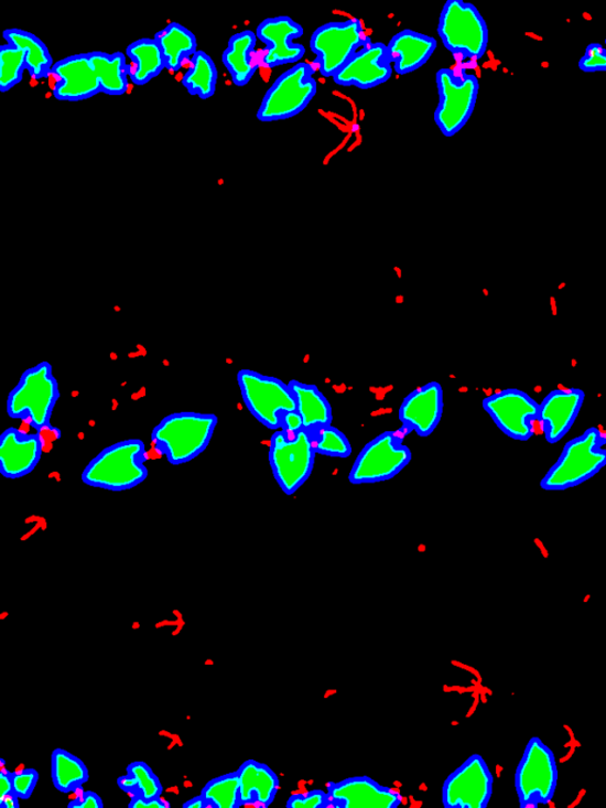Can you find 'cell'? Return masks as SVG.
Wrapping results in <instances>:
<instances>
[{
  "instance_id": "1",
  "label": "cell",
  "mask_w": 606,
  "mask_h": 808,
  "mask_svg": "<svg viewBox=\"0 0 606 808\" xmlns=\"http://www.w3.org/2000/svg\"><path fill=\"white\" fill-rule=\"evenodd\" d=\"M218 419L212 413L180 411L165 417L152 431L155 451L173 466L195 461L209 448Z\"/></svg>"
},
{
  "instance_id": "2",
  "label": "cell",
  "mask_w": 606,
  "mask_h": 808,
  "mask_svg": "<svg viewBox=\"0 0 606 808\" xmlns=\"http://www.w3.org/2000/svg\"><path fill=\"white\" fill-rule=\"evenodd\" d=\"M145 442L122 440L93 457L83 472V483L110 493L132 489L149 477Z\"/></svg>"
},
{
  "instance_id": "3",
  "label": "cell",
  "mask_w": 606,
  "mask_h": 808,
  "mask_svg": "<svg viewBox=\"0 0 606 808\" xmlns=\"http://www.w3.org/2000/svg\"><path fill=\"white\" fill-rule=\"evenodd\" d=\"M606 438L598 428H588L582 435L566 442L562 454L541 480L540 487L562 493L593 480L606 467Z\"/></svg>"
},
{
  "instance_id": "4",
  "label": "cell",
  "mask_w": 606,
  "mask_h": 808,
  "mask_svg": "<svg viewBox=\"0 0 606 808\" xmlns=\"http://www.w3.org/2000/svg\"><path fill=\"white\" fill-rule=\"evenodd\" d=\"M59 399V386L50 362L23 373L20 383L10 391L7 402L8 416L23 420L37 431L51 427L55 406Z\"/></svg>"
},
{
  "instance_id": "5",
  "label": "cell",
  "mask_w": 606,
  "mask_h": 808,
  "mask_svg": "<svg viewBox=\"0 0 606 808\" xmlns=\"http://www.w3.org/2000/svg\"><path fill=\"white\" fill-rule=\"evenodd\" d=\"M316 452L305 428L290 433L275 431L270 439L269 465L285 496H293L307 483L314 470Z\"/></svg>"
},
{
  "instance_id": "6",
  "label": "cell",
  "mask_w": 606,
  "mask_h": 808,
  "mask_svg": "<svg viewBox=\"0 0 606 808\" xmlns=\"http://www.w3.org/2000/svg\"><path fill=\"white\" fill-rule=\"evenodd\" d=\"M439 36L454 55L481 60L488 50L489 30L480 11L464 0H448L441 11Z\"/></svg>"
},
{
  "instance_id": "7",
  "label": "cell",
  "mask_w": 606,
  "mask_h": 808,
  "mask_svg": "<svg viewBox=\"0 0 606 808\" xmlns=\"http://www.w3.org/2000/svg\"><path fill=\"white\" fill-rule=\"evenodd\" d=\"M237 384L249 413L270 431L282 428V417L296 410L295 396L290 385L280 378L242 369Z\"/></svg>"
},
{
  "instance_id": "8",
  "label": "cell",
  "mask_w": 606,
  "mask_h": 808,
  "mask_svg": "<svg viewBox=\"0 0 606 808\" xmlns=\"http://www.w3.org/2000/svg\"><path fill=\"white\" fill-rule=\"evenodd\" d=\"M560 779L553 751L544 741L532 737L523 751L515 775L521 808L548 805L555 795Z\"/></svg>"
},
{
  "instance_id": "9",
  "label": "cell",
  "mask_w": 606,
  "mask_h": 808,
  "mask_svg": "<svg viewBox=\"0 0 606 808\" xmlns=\"http://www.w3.org/2000/svg\"><path fill=\"white\" fill-rule=\"evenodd\" d=\"M315 69L309 63H297L280 75L264 94L258 110L261 122H275L299 116L315 97Z\"/></svg>"
},
{
  "instance_id": "10",
  "label": "cell",
  "mask_w": 606,
  "mask_h": 808,
  "mask_svg": "<svg viewBox=\"0 0 606 808\" xmlns=\"http://www.w3.org/2000/svg\"><path fill=\"white\" fill-rule=\"evenodd\" d=\"M439 105L435 122L446 138L456 136L465 128L474 114L480 83L473 74H457L443 68L436 74Z\"/></svg>"
},
{
  "instance_id": "11",
  "label": "cell",
  "mask_w": 606,
  "mask_h": 808,
  "mask_svg": "<svg viewBox=\"0 0 606 808\" xmlns=\"http://www.w3.org/2000/svg\"><path fill=\"white\" fill-rule=\"evenodd\" d=\"M412 453L401 437L385 432L366 443L348 474L353 485H372L393 480L411 462Z\"/></svg>"
},
{
  "instance_id": "12",
  "label": "cell",
  "mask_w": 606,
  "mask_h": 808,
  "mask_svg": "<svg viewBox=\"0 0 606 808\" xmlns=\"http://www.w3.org/2000/svg\"><path fill=\"white\" fill-rule=\"evenodd\" d=\"M370 40L358 20L331 22L317 28L311 37V51L318 72L334 77Z\"/></svg>"
},
{
  "instance_id": "13",
  "label": "cell",
  "mask_w": 606,
  "mask_h": 808,
  "mask_svg": "<svg viewBox=\"0 0 606 808\" xmlns=\"http://www.w3.org/2000/svg\"><path fill=\"white\" fill-rule=\"evenodd\" d=\"M494 776L486 759L473 754L442 786L444 808H486L493 796Z\"/></svg>"
},
{
  "instance_id": "14",
  "label": "cell",
  "mask_w": 606,
  "mask_h": 808,
  "mask_svg": "<svg viewBox=\"0 0 606 808\" xmlns=\"http://www.w3.org/2000/svg\"><path fill=\"white\" fill-rule=\"evenodd\" d=\"M483 407L506 437L529 441L534 435L539 403L528 392L516 388L504 389L487 396Z\"/></svg>"
},
{
  "instance_id": "15",
  "label": "cell",
  "mask_w": 606,
  "mask_h": 808,
  "mask_svg": "<svg viewBox=\"0 0 606 808\" xmlns=\"http://www.w3.org/2000/svg\"><path fill=\"white\" fill-rule=\"evenodd\" d=\"M392 73L387 44L370 41L334 75L333 82L342 87L372 89L388 83Z\"/></svg>"
},
{
  "instance_id": "16",
  "label": "cell",
  "mask_w": 606,
  "mask_h": 808,
  "mask_svg": "<svg viewBox=\"0 0 606 808\" xmlns=\"http://www.w3.org/2000/svg\"><path fill=\"white\" fill-rule=\"evenodd\" d=\"M303 34L305 31L301 24L286 15L261 22L257 29V36L266 44L264 65L268 68H277L305 57L306 47L295 42Z\"/></svg>"
},
{
  "instance_id": "17",
  "label": "cell",
  "mask_w": 606,
  "mask_h": 808,
  "mask_svg": "<svg viewBox=\"0 0 606 808\" xmlns=\"http://www.w3.org/2000/svg\"><path fill=\"white\" fill-rule=\"evenodd\" d=\"M327 794L333 808H398L403 800L400 791L365 775L328 783Z\"/></svg>"
},
{
  "instance_id": "18",
  "label": "cell",
  "mask_w": 606,
  "mask_h": 808,
  "mask_svg": "<svg viewBox=\"0 0 606 808\" xmlns=\"http://www.w3.org/2000/svg\"><path fill=\"white\" fill-rule=\"evenodd\" d=\"M52 74L58 78L53 90L58 101H85L102 93L88 54H76L55 62Z\"/></svg>"
},
{
  "instance_id": "19",
  "label": "cell",
  "mask_w": 606,
  "mask_h": 808,
  "mask_svg": "<svg viewBox=\"0 0 606 808\" xmlns=\"http://www.w3.org/2000/svg\"><path fill=\"white\" fill-rule=\"evenodd\" d=\"M585 401V392L578 388L550 391L539 405L538 421L551 445L562 441L576 422Z\"/></svg>"
},
{
  "instance_id": "20",
  "label": "cell",
  "mask_w": 606,
  "mask_h": 808,
  "mask_svg": "<svg viewBox=\"0 0 606 808\" xmlns=\"http://www.w3.org/2000/svg\"><path fill=\"white\" fill-rule=\"evenodd\" d=\"M443 409L442 386L439 383H429L407 396L398 410V419L409 431L428 438L436 431Z\"/></svg>"
},
{
  "instance_id": "21",
  "label": "cell",
  "mask_w": 606,
  "mask_h": 808,
  "mask_svg": "<svg viewBox=\"0 0 606 808\" xmlns=\"http://www.w3.org/2000/svg\"><path fill=\"white\" fill-rule=\"evenodd\" d=\"M43 454L40 434H28L10 427L0 437V473L7 480H21L37 467Z\"/></svg>"
},
{
  "instance_id": "22",
  "label": "cell",
  "mask_w": 606,
  "mask_h": 808,
  "mask_svg": "<svg viewBox=\"0 0 606 808\" xmlns=\"http://www.w3.org/2000/svg\"><path fill=\"white\" fill-rule=\"evenodd\" d=\"M387 47L393 71L398 75H408L426 65L437 50V41L405 29L396 34Z\"/></svg>"
},
{
  "instance_id": "23",
  "label": "cell",
  "mask_w": 606,
  "mask_h": 808,
  "mask_svg": "<svg viewBox=\"0 0 606 808\" xmlns=\"http://www.w3.org/2000/svg\"><path fill=\"white\" fill-rule=\"evenodd\" d=\"M237 772L242 806L258 805L267 808L274 802L280 779L273 769L257 759H247Z\"/></svg>"
},
{
  "instance_id": "24",
  "label": "cell",
  "mask_w": 606,
  "mask_h": 808,
  "mask_svg": "<svg viewBox=\"0 0 606 808\" xmlns=\"http://www.w3.org/2000/svg\"><path fill=\"white\" fill-rule=\"evenodd\" d=\"M257 42V33L245 30L232 35L227 50L223 52V65L229 72L232 84L237 87H246L259 68L258 62L255 60Z\"/></svg>"
},
{
  "instance_id": "25",
  "label": "cell",
  "mask_w": 606,
  "mask_h": 808,
  "mask_svg": "<svg viewBox=\"0 0 606 808\" xmlns=\"http://www.w3.org/2000/svg\"><path fill=\"white\" fill-rule=\"evenodd\" d=\"M290 387L295 396L296 411L303 421V428L313 432L317 428L332 424V407L326 396L314 385L292 379Z\"/></svg>"
},
{
  "instance_id": "26",
  "label": "cell",
  "mask_w": 606,
  "mask_h": 808,
  "mask_svg": "<svg viewBox=\"0 0 606 808\" xmlns=\"http://www.w3.org/2000/svg\"><path fill=\"white\" fill-rule=\"evenodd\" d=\"M162 47L166 69L177 73L186 58H193L197 51V39L193 31L177 22H172L153 37Z\"/></svg>"
},
{
  "instance_id": "27",
  "label": "cell",
  "mask_w": 606,
  "mask_h": 808,
  "mask_svg": "<svg viewBox=\"0 0 606 808\" xmlns=\"http://www.w3.org/2000/svg\"><path fill=\"white\" fill-rule=\"evenodd\" d=\"M7 44L21 47L25 53L26 68L35 80H43L53 73L55 62L47 46L33 33L22 29H8L3 33Z\"/></svg>"
},
{
  "instance_id": "28",
  "label": "cell",
  "mask_w": 606,
  "mask_h": 808,
  "mask_svg": "<svg viewBox=\"0 0 606 808\" xmlns=\"http://www.w3.org/2000/svg\"><path fill=\"white\" fill-rule=\"evenodd\" d=\"M87 54L98 75L104 94L110 97H121L129 90V75L132 73L122 53L91 52Z\"/></svg>"
},
{
  "instance_id": "29",
  "label": "cell",
  "mask_w": 606,
  "mask_h": 808,
  "mask_svg": "<svg viewBox=\"0 0 606 808\" xmlns=\"http://www.w3.org/2000/svg\"><path fill=\"white\" fill-rule=\"evenodd\" d=\"M134 65L131 80L136 86H147L166 69L161 45L154 39H140L126 50Z\"/></svg>"
},
{
  "instance_id": "30",
  "label": "cell",
  "mask_w": 606,
  "mask_h": 808,
  "mask_svg": "<svg viewBox=\"0 0 606 808\" xmlns=\"http://www.w3.org/2000/svg\"><path fill=\"white\" fill-rule=\"evenodd\" d=\"M52 780L61 794L69 795L89 782V769L82 758L57 748L52 753Z\"/></svg>"
},
{
  "instance_id": "31",
  "label": "cell",
  "mask_w": 606,
  "mask_h": 808,
  "mask_svg": "<svg viewBox=\"0 0 606 808\" xmlns=\"http://www.w3.org/2000/svg\"><path fill=\"white\" fill-rule=\"evenodd\" d=\"M191 68L185 73L182 84L190 95L202 100L214 97L218 83V72L209 54L198 51L191 58Z\"/></svg>"
},
{
  "instance_id": "32",
  "label": "cell",
  "mask_w": 606,
  "mask_h": 808,
  "mask_svg": "<svg viewBox=\"0 0 606 808\" xmlns=\"http://www.w3.org/2000/svg\"><path fill=\"white\" fill-rule=\"evenodd\" d=\"M201 795L213 808L242 807L238 772L220 775L210 780L203 787Z\"/></svg>"
},
{
  "instance_id": "33",
  "label": "cell",
  "mask_w": 606,
  "mask_h": 808,
  "mask_svg": "<svg viewBox=\"0 0 606 808\" xmlns=\"http://www.w3.org/2000/svg\"><path fill=\"white\" fill-rule=\"evenodd\" d=\"M25 69L26 57L21 47L11 44L0 46V91L7 93L20 85Z\"/></svg>"
},
{
  "instance_id": "34",
  "label": "cell",
  "mask_w": 606,
  "mask_h": 808,
  "mask_svg": "<svg viewBox=\"0 0 606 808\" xmlns=\"http://www.w3.org/2000/svg\"><path fill=\"white\" fill-rule=\"evenodd\" d=\"M316 454L329 457L346 459L353 454V446L347 437L332 424L310 432Z\"/></svg>"
},
{
  "instance_id": "35",
  "label": "cell",
  "mask_w": 606,
  "mask_h": 808,
  "mask_svg": "<svg viewBox=\"0 0 606 808\" xmlns=\"http://www.w3.org/2000/svg\"><path fill=\"white\" fill-rule=\"evenodd\" d=\"M126 772L136 776L139 796L149 800L162 798L164 794L162 782L147 763L134 762L127 766Z\"/></svg>"
},
{
  "instance_id": "36",
  "label": "cell",
  "mask_w": 606,
  "mask_h": 808,
  "mask_svg": "<svg viewBox=\"0 0 606 808\" xmlns=\"http://www.w3.org/2000/svg\"><path fill=\"white\" fill-rule=\"evenodd\" d=\"M11 775L14 794L22 800H28L33 797L40 782V773L34 768H25L20 772H13Z\"/></svg>"
},
{
  "instance_id": "37",
  "label": "cell",
  "mask_w": 606,
  "mask_h": 808,
  "mask_svg": "<svg viewBox=\"0 0 606 808\" xmlns=\"http://www.w3.org/2000/svg\"><path fill=\"white\" fill-rule=\"evenodd\" d=\"M578 67L585 73L606 72V46L600 43L587 45L585 54L580 60Z\"/></svg>"
},
{
  "instance_id": "38",
  "label": "cell",
  "mask_w": 606,
  "mask_h": 808,
  "mask_svg": "<svg viewBox=\"0 0 606 808\" xmlns=\"http://www.w3.org/2000/svg\"><path fill=\"white\" fill-rule=\"evenodd\" d=\"M286 808H329L331 799L327 791L312 789L306 794L293 795L286 800Z\"/></svg>"
},
{
  "instance_id": "39",
  "label": "cell",
  "mask_w": 606,
  "mask_h": 808,
  "mask_svg": "<svg viewBox=\"0 0 606 808\" xmlns=\"http://www.w3.org/2000/svg\"><path fill=\"white\" fill-rule=\"evenodd\" d=\"M68 808H104V801L95 791L86 790L82 797L71 801Z\"/></svg>"
},
{
  "instance_id": "40",
  "label": "cell",
  "mask_w": 606,
  "mask_h": 808,
  "mask_svg": "<svg viewBox=\"0 0 606 808\" xmlns=\"http://www.w3.org/2000/svg\"><path fill=\"white\" fill-rule=\"evenodd\" d=\"M303 428V421L297 413V411H290V413H285L282 417V428L281 430H284L290 433H295Z\"/></svg>"
},
{
  "instance_id": "41",
  "label": "cell",
  "mask_w": 606,
  "mask_h": 808,
  "mask_svg": "<svg viewBox=\"0 0 606 808\" xmlns=\"http://www.w3.org/2000/svg\"><path fill=\"white\" fill-rule=\"evenodd\" d=\"M117 784L125 794L139 795V784L134 775L127 773L118 778Z\"/></svg>"
},
{
  "instance_id": "42",
  "label": "cell",
  "mask_w": 606,
  "mask_h": 808,
  "mask_svg": "<svg viewBox=\"0 0 606 808\" xmlns=\"http://www.w3.org/2000/svg\"><path fill=\"white\" fill-rule=\"evenodd\" d=\"M167 806L162 800V798L158 799H145L142 798L139 795L133 796L131 799V802L129 804V808H166Z\"/></svg>"
},
{
  "instance_id": "43",
  "label": "cell",
  "mask_w": 606,
  "mask_h": 808,
  "mask_svg": "<svg viewBox=\"0 0 606 808\" xmlns=\"http://www.w3.org/2000/svg\"><path fill=\"white\" fill-rule=\"evenodd\" d=\"M14 794L11 772H0V801Z\"/></svg>"
},
{
  "instance_id": "44",
  "label": "cell",
  "mask_w": 606,
  "mask_h": 808,
  "mask_svg": "<svg viewBox=\"0 0 606 808\" xmlns=\"http://www.w3.org/2000/svg\"><path fill=\"white\" fill-rule=\"evenodd\" d=\"M207 807H209V804H207V801L205 800V798L202 795L187 800L183 805V808H207Z\"/></svg>"
},
{
  "instance_id": "45",
  "label": "cell",
  "mask_w": 606,
  "mask_h": 808,
  "mask_svg": "<svg viewBox=\"0 0 606 808\" xmlns=\"http://www.w3.org/2000/svg\"><path fill=\"white\" fill-rule=\"evenodd\" d=\"M0 807L2 808H20V798L18 795L12 794L8 796L3 801H0Z\"/></svg>"
},
{
  "instance_id": "46",
  "label": "cell",
  "mask_w": 606,
  "mask_h": 808,
  "mask_svg": "<svg viewBox=\"0 0 606 808\" xmlns=\"http://www.w3.org/2000/svg\"><path fill=\"white\" fill-rule=\"evenodd\" d=\"M0 763H2V766H4V764H6V762H4V759H3V758H2V759H0Z\"/></svg>"
},
{
  "instance_id": "47",
  "label": "cell",
  "mask_w": 606,
  "mask_h": 808,
  "mask_svg": "<svg viewBox=\"0 0 606 808\" xmlns=\"http://www.w3.org/2000/svg\"><path fill=\"white\" fill-rule=\"evenodd\" d=\"M605 46H606V39H605Z\"/></svg>"
}]
</instances>
